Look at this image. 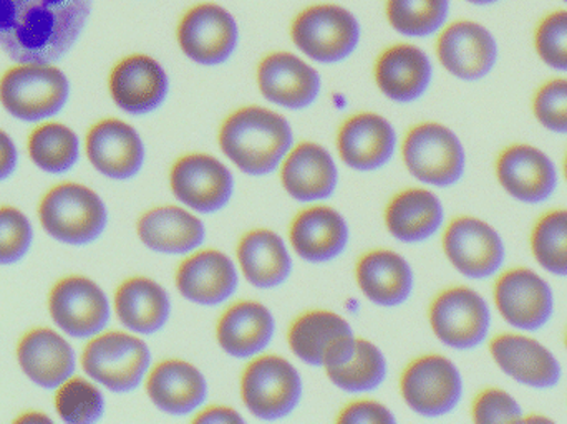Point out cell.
<instances>
[{"label": "cell", "instance_id": "28", "mask_svg": "<svg viewBox=\"0 0 567 424\" xmlns=\"http://www.w3.org/2000/svg\"><path fill=\"white\" fill-rule=\"evenodd\" d=\"M146 392L159 412L172 416L198 413L208 399L205 375L185 360H165L150 372Z\"/></svg>", "mask_w": 567, "mask_h": 424}, {"label": "cell", "instance_id": "1", "mask_svg": "<svg viewBox=\"0 0 567 424\" xmlns=\"http://www.w3.org/2000/svg\"><path fill=\"white\" fill-rule=\"evenodd\" d=\"M93 0H0V49L19 63H52L85 29Z\"/></svg>", "mask_w": 567, "mask_h": 424}, {"label": "cell", "instance_id": "5", "mask_svg": "<svg viewBox=\"0 0 567 424\" xmlns=\"http://www.w3.org/2000/svg\"><path fill=\"white\" fill-rule=\"evenodd\" d=\"M69 100V80L49 63H22L0 80L3 108L23 122L56 115Z\"/></svg>", "mask_w": 567, "mask_h": 424}, {"label": "cell", "instance_id": "4", "mask_svg": "<svg viewBox=\"0 0 567 424\" xmlns=\"http://www.w3.org/2000/svg\"><path fill=\"white\" fill-rule=\"evenodd\" d=\"M402 152L410 175L423 185L452 188L465 175V146L458 135L442 123L413 126L406 133Z\"/></svg>", "mask_w": 567, "mask_h": 424}, {"label": "cell", "instance_id": "49", "mask_svg": "<svg viewBox=\"0 0 567 424\" xmlns=\"http://www.w3.org/2000/svg\"><path fill=\"white\" fill-rule=\"evenodd\" d=\"M465 2L473 3V6H492V3H496L498 0H465Z\"/></svg>", "mask_w": 567, "mask_h": 424}, {"label": "cell", "instance_id": "26", "mask_svg": "<svg viewBox=\"0 0 567 424\" xmlns=\"http://www.w3.org/2000/svg\"><path fill=\"white\" fill-rule=\"evenodd\" d=\"M281 182L287 195L296 201H326L339 186V169L323 146L299 143L284 159Z\"/></svg>", "mask_w": 567, "mask_h": 424}, {"label": "cell", "instance_id": "22", "mask_svg": "<svg viewBox=\"0 0 567 424\" xmlns=\"http://www.w3.org/2000/svg\"><path fill=\"white\" fill-rule=\"evenodd\" d=\"M337 148L349 168L360 173L377 172L392 162L396 132L385 116L357 113L340 126Z\"/></svg>", "mask_w": 567, "mask_h": 424}, {"label": "cell", "instance_id": "11", "mask_svg": "<svg viewBox=\"0 0 567 424\" xmlns=\"http://www.w3.org/2000/svg\"><path fill=\"white\" fill-rule=\"evenodd\" d=\"M430 325L436 339L449 349H478L488 339L492 312L476 290L452 287L440 292L433 300Z\"/></svg>", "mask_w": 567, "mask_h": 424}, {"label": "cell", "instance_id": "23", "mask_svg": "<svg viewBox=\"0 0 567 424\" xmlns=\"http://www.w3.org/2000/svg\"><path fill=\"white\" fill-rule=\"evenodd\" d=\"M373 79L383 96L395 103H413L429 92L433 63L429 53L413 43H396L380 53Z\"/></svg>", "mask_w": 567, "mask_h": 424}, {"label": "cell", "instance_id": "38", "mask_svg": "<svg viewBox=\"0 0 567 424\" xmlns=\"http://www.w3.org/2000/svg\"><path fill=\"white\" fill-rule=\"evenodd\" d=\"M29 153L40 169L60 175L79 162L80 143L72 130L59 123H47L30 136Z\"/></svg>", "mask_w": 567, "mask_h": 424}, {"label": "cell", "instance_id": "15", "mask_svg": "<svg viewBox=\"0 0 567 424\" xmlns=\"http://www.w3.org/2000/svg\"><path fill=\"white\" fill-rule=\"evenodd\" d=\"M495 302L505 322L522 332H538L555 316L551 286L526 267L509 269L496 280Z\"/></svg>", "mask_w": 567, "mask_h": 424}, {"label": "cell", "instance_id": "40", "mask_svg": "<svg viewBox=\"0 0 567 424\" xmlns=\"http://www.w3.org/2000/svg\"><path fill=\"white\" fill-rule=\"evenodd\" d=\"M55 405L60 418L70 424L99 422L105 412L102 393L82 379L66 380L60 385Z\"/></svg>", "mask_w": 567, "mask_h": 424}, {"label": "cell", "instance_id": "35", "mask_svg": "<svg viewBox=\"0 0 567 424\" xmlns=\"http://www.w3.org/2000/svg\"><path fill=\"white\" fill-rule=\"evenodd\" d=\"M116 316L120 322L138 335L159 332L172 316L168 292L155 280L135 277L116 290Z\"/></svg>", "mask_w": 567, "mask_h": 424}, {"label": "cell", "instance_id": "34", "mask_svg": "<svg viewBox=\"0 0 567 424\" xmlns=\"http://www.w3.org/2000/svg\"><path fill=\"white\" fill-rule=\"evenodd\" d=\"M238 262L245 279L258 289H276L292 273V257L286 242L271 229H255L243 236Z\"/></svg>", "mask_w": 567, "mask_h": 424}, {"label": "cell", "instance_id": "7", "mask_svg": "<svg viewBox=\"0 0 567 424\" xmlns=\"http://www.w3.org/2000/svg\"><path fill=\"white\" fill-rule=\"evenodd\" d=\"M82 363L89 376L110 392L128 393L148 375L152 352L138 337L110 332L89 343Z\"/></svg>", "mask_w": 567, "mask_h": 424}, {"label": "cell", "instance_id": "29", "mask_svg": "<svg viewBox=\"0 0 567 424\" xmlns=\"http://www.w3.org/2000/svg\"><path fill=\"white\" fill-rule=\"evenodd\" d=\"M275 333L276 320L271 310L252 300L229 307L216 327V339L223 352L238 360L261 355L271 345Z\"/></svg>", "mask_w": 567, "mask_h": 424}, {"label": "cell", "instance_id": "43", "mask_svg": "<svg viewBox=\"0 0 567 424\" xmlns=\"http://www.w3.org/2000/svg\"><path fill=\"white\" fill-rule=\"evenodd\" d=\"M32 226L19 209L0 208V263L19 262L32 244Z\"/></svg>", "mask_w": 567, "mask_h": 424}, {"label": "cell", "instance_id": "9", "mask_svg": "<svg viewBox=\"0 0 567 424\" xmlns=\"http://www.w3.org/2000/svg\"><path fill=\"white\" fill-rule=\"evenodd\" d=\"M179 49L196 65L219 66L235 55L239 25L226 7L202 2L183 13L176 29Z\"/></svg>", "mask_w": 567, "mask_h": 424}, {"label": "cell", "instance_id": "46", "mask_svg": "<svg viewBox=\"0 0 567 424\" xmlns=\"http://www.w3.org/2000/svg\"><path fill=\"white\" fill-rule=\"evenodd\" d=\"M196 423H243V416L236 410L228 406H209V409L199 410L195 416Z\"/></svg>", "mask_w": 567, "mask_h": 424}, {"label": "cell", "instance_id": "36", "mask_svg": "<svg viewBox=\"0 0 567 424\" xmlns=\"http://www.w3.org/2000/svg\"><path fill=\"white\" fill-rule=\"evenodd\" d=\"M385 355L375 343L357 340L355 352L343 365L326 370L333 386L347 393H369L380 389L386 379Z\"/></svg>", "mask_w": 567, "mask_h": 424}, {"label": "cell", "instance_id": "41", "mask_svg": "<svg viewBox=\"0 0 567 424\" xmlns=\"http://www.w3.org/2000/svg\"><path fill=\"white\" fill-rule=\"evenodd\" d=\"M536 53L543 63L558 72H567V10L548 13L535 33Z\"/></svg>", "mask_w": 567, "mask_h": 424}, {"label": "cell", "instance_id": "44", "mask_svg": "<svg viewBox=\"0 0 567 424\" xmlns=\"http://www.w3.org/2000/svg\"><path fill=\"white\" fill-rule=\"evenodd\" d=\"M472 413L476 423H515L523 420L519 403L502 389L483 390L473 402Z\"/></svg>", "mask_w": 567, "mask_h": 424}, {"label": "cell", "instance_id": "13", "mask_svg": "<svg viewBox=\"0 0 567 424\" xmlns=\"http://www.w3.org/2000/svg\"><path fill=\"white\" fill-rule=\"evenodd\" d=\"M446 259L462 276L485 280L502 270L506 260L503 237L492 224L473 216H460L443 234Z\"/></svg>", "mask_w": 567, "mask_h": 424}, {"label": "cell", "instance_id": "24", "mask_svg": "<svg viewBox=\"0 0 567 424\" xmlns=\"http://www.w3.org/2000/svg\"><path fill=\"white\" fill-rule=\"evenodd\" d=\"M238 286V269L221 250L192 254L176 272L179 293L196 306H221L235 296Z\"/></svg>", "mask_w": 567, "mask_h": 424}, {"label": "cell", "instance_id": "47", "mask_svg": "<svg viewBox=\"0 0 567 424\" xmlns=\"http://www.w3.org/2000/svg\"><path fill=\"white\" fill-rule=\"evenodd\" d=\"M17 166V149L12 139L0 130V182L9 178Z\"/></svg>", "mask_w": 567, "mask_h": 424}, {"label": "cell", "instance_id": "48", "mask_svg": "<svg viewBox=\"0 0 567 424\" xmlns=\"http://www.w3.org/2000/svg\"><path fill=\"white\" fill-rule=\"evenodd\" d=\"M20 422H49V420L45 418V416L40 415H29L23 416V418H20Z\"/></svg>", "mask_w": 567, "mask_h": 424}, {"label": "cell", "instance_id": "10", "mask_svg": "<svg viewBox=\"0 0 567 424\" xmlns=\"http://www.w3.org/2000/svg\"><path fill=\"white\" fill-rule=\"evenodd\" d=\"M400 392L416 415L426 418L450 415L463 399L462 373L446 356H420L403 372Z\"/></svg>", "mask_w": 567, "mask_h": 424}, {"label": "cell", "instance_id": "50", "mask_svg": "<svg viewBox=\"0 0 567 424\" xmlns=\"http://www.w3.org/2000/svg\"><path fill=\"white\" fill-rule=\"evenodd\" d=\"M565 175H566V179H567V156H566V162H565Z\"/></svg>", "mask_w": 567, "mask_h": 424}, {"label": "cell", "instance_id": "52", "mask_svg": "<svg viewBox=\"0 0 567 424\" xmlns=\"http://www.w3.org/2000/svg\"><path fill=\"white\" fill-rule=\"evenodd\" d=\"M563 2H566V3H567V0H563Z\"/></svg>", "mask_w": 567, "mask_h": 424}, {"label": "cell", "instance_id": "25", "mask_svg": "<svg viewBox=\"0 0 567 424\" xmlns=\"http://www.w3.org/2000/svg\"><path fill=\"white\" fill-rule=\"evenodd\" d=\"M86 153L96 172L120 182L135 178L145 163L142 136L120 120L96 123L86 136Z\"/></svg>", "mask_w": 567, "mask_h": 424}, {"label": "cell", "instance_id": "51", "mask_svg": "<svg viewBox=\"0 0 567 424\" xmlns=\"http://www.w3.org/2000/svg\"><path fill=\"white\" fill-rule=\"evenodd\" d=\"M566 349H567V332H566Z\"/></svg>", "mask_w": 567, "mask_h": 424}, {"label": "cell", "instance_id": "14", "mask_svg": "<svg viewBox=\"0 0 567 424\" xmlns=\"http://www.w3.org/2000/svg\"><path fill=\"white\" fill-rule=\"evenodd\" d=\"M169 185L182 205L199 214L223 211L235 195V178L228 166L203 153L179 158L173 165Z\"/></svg>", "mask_w": 567, "mask_h": 424}, {"label": "cell", "instance_id": "31", "mask_svg": "<svg viewBox=\"0 0 567 424\" xmlns=\"http://www.w3.org/2000/svg\"><path fill=\"white\" fill-rule=\"evenodd\" d=\"M138 236L153 252L186 256L203 246L206 227L188 209L162 206L143 214L138 220Z\"/></svg>", "mask_w": 567, "mask_h": 424}, {"label": "cell", "instance_id": "30", "mask_svg": "<svg viewBox=\"0 0 567 424\" xmlns=\"http://www.w3.org/2000/svg\"><path fill=\"white\" fill-rule=\"evenodd\" d=\"M357 283L373 306H403L412 296L415 273L405 257L389 249L370 250L360 257Z\"/></svg>", "mask_w": 567, "mask_h": 424}, {"label": "cell", "instance_id": "8", "mask_svg": "<svg viewBox=\"0 0 567 424\" xmlns=\"http://www.w3.org/2000/svg\"><path fill=\"white\" fill-rule=\"evenodd\" d=\"M241 396L248 412L258 418H286L302 399V379L282 356L258 355L243 373Z\"/></svg>", "mask_w": 567, "mask_h": 424}, {"label": "cell", "instance_id": "39", "mask_svg": "<svg viewBox=\"0 0 567 424\" xmlns=\"http://www.w3.org/2000/svg\"><path fill=\"white\" fill-rule=\"evenodd\" d=\"M532 250L543 269L567 277V209L549 211L535 224Z\"/></svg>", "mask_w": 567, "mask_h": 424}, {"label": "cell", "instance_id": "32", "mask_svg": "<svg viewBox=\"0 0 567 424\" xmlns=\"http://www.w3.org/2000/svg\"><path fill=\"white\" fill-rule=\"evenodd\" d=\"M445 223V208L430 189L410 188L393 196L385 209L386 230L400 242L432 239Z\"/></svg>", "mask_w": 567, "mask_h": 424}, {"label": "cell", "instance_id": "6", "mask_svg": "<svg viewBox=\"0 0 567 424\" xmlns=\"http://www.w3.org/2000/svg\"><path fill=\"white\" fill-rule=\"evenodd\" d=\"M43 229L60 242L83 246L102 236L109 213L102 199L82 185H62L49 193L40 205Z\"/></svg>", "mask_w": 567, "mask_h": 424}, {"label": "cell", "instance_id": "16", "mask_svg": "<svg viewBox=\"0 0 567 424\" xmlns=\"http://www.w3.org/2000/svg\"><path fill=\"white\" fill-rule=\"evenodd\" d=\"M436 56L450 75L463 82H478L495 69L498 42L482 23L456 20L440 32Z\"/></svg>", "mask_w": 567, "mask_h": 424}, {"label": "cell", "instance_id": "21", "mask_svg": "<svg viewBox=\"0 0 567 424\" xmlns=\"http://www.w3.org/2000/svg\"><path fill=\"white\" fill-rule=\"evenodd\" d=\"M53 322L72 337L99 335L110 320L105 292L85 277L60 280L50 293Z\"/></svg>", "mask_w": 567, "mask_h": 424}, {"label": "cell", "instance_id": "20", "mask_svg": "<svg viewBox=\"0 0 567 424\" xmlns=\"http://www.w3.org/2000/svg\"><path fill=\"white\" fill-rule=\"evenodd\" d=\"M489 352L499 370L519 385L551 390L561 382V363L548 347L532 337L503 333L492 340Z\"/></svg>", "mask_w": 567, "mask_h": 424}, {"label": "cell", "instance_id": "19", "mask_svg": "<svg viewBox=\"0 0 567 424\" xmlns=\"http://www.w3.org/2000/svg\"><path fill=\"white\" fill-rule=\"evenodd\" d=\"M496 176L502 188L525 205H542L558 189V168L532 145L508 146L496 162Z\"/></svg>", "mask_w": 567, "mask_h": 424}, {"label": "cell", "instance_id": "33", "mask_svg": "<svg viewBox=\"0 0 567 424\" xmlns=\"http://www.w3.org/2000/svg\"><path fill=\"white\" fill-rule=\"evenodd\" d=\"M17 356L23 373L42 389H60L75 370L72 347L49 329L27 333Z\"/></svg>", "mask_w": 567, "mask_h": 424}, {"label": "cell", "instance_id": "37", "mask_svg": "<svg viewBox=\"0 0 567 424\" xmlns=\"http://www.w3.org/2000/svg\"><path fill=\"white\" fill-rule=\"evenodd\" d=\"M450 7V0H386L385 15L400 35L426 39L442 32Z\"/></svg>", "mask_w": 567, "mask_h": 424}, {"label": "cell", "instance_id": "42", "mask_svg": "<svg viewBox=\"0 0 567 424\" xmlns=\"http://www.w3.org/2000/svg\"><path fill=\"white\" fill-rule=\"evenodd\" d=\"M533 113L543 128L567 135V79H553L536 92Z\"/></svg>", "mask_w": 567, "mask_h": 424}, {"label": "cell", "instance_id": "17", "mask_svg": "<svg viewBox=\"0 0 567 424\" xmlns=\"http://www.w3.org/2000/svg\"><path fill=\"white\" fill-rule=\"evenodd\" d=\"M258 86L272 105L297 112L317 102L322 79L309 62L296 53L272 52L259 62Z\"/></svg>", "mask_w": 567, "mask_h": 424}, {"label": "cell", "instance_id": "12", "mask_svg": "<svg viewBox=\"0 0 567 424\" xmlns=\"http://www.w3.org/2000/svg\"><path fill=\"white\" fill-rule=\"evenodd\" d=\"M287 339L300 362L323 370L343 365L355 352L359 340L352 325L329 310H312L297 317Z\"/></svg>", "mask_w": 567, "mask_h": 424}, {"label": "cell", "instance_id": "2", "mask_svg": "<svg viewBox=\"0 0 567 424\" xmlns=\"http://www.w3.org/2000/svg\"><path fill=\"white\" fill-rule=\"evenodd\" d=\"M226 158L248 176H268L281 168L293 146L292 126L265 106L233 112L219 130Z\"/></svg>", "mask_w": 567, "mask_h": 424}, {"label": "cell", "instance_id": "18", "mask_svg": "<svg viewBox=\"0 0 567 424\" xmlns=\"http://www.w3.org/2000/svg\"><path fill=\"white\" fill-rule=\"evenodd\" d=\"M165 66L153 56L135 53L116 63L110 75V95L130 115H148L168 99Z\"/></svg>", "mask_w": 567, "mask_h": 424}, {"label": "cell", "instance_id": "45", "mask_svg": "<svg viewBox=\"0 0 567 424\" xmlns=\"http://www.w3.org/2000/svg\"><path fill=\"white\" fill-rule=\"evenodd\" d=\"M339 423H373L389 424L395 422L393 413L385 405L370 400L350 403L340 412Z\"/></svg>", "mask_w": 567, "mask_h": 424}, {"label": "cell", "instance_id": "27", "mask_svg": "<svg viewBox=\"0 0 567 424\" xmlns=\"http://www.w3.org/2000/svg\"><path fill=\"white\" fill-rule=\"evenodd\" d=\"M289 239L293 252L306 262H332L349 246V224L337 209L312 206L297 214L290 224Z\"/></svg>", "mask_w": 567, "mask_h": 424}, {"label": "cell", "instance_id": "3", "mask_svg": "<svg viewBox=\"0 0 567 424\" xmlns=\"http://www.w3.org/2000/svg\"><path fill=\"white\" fill-rule=\"evenodd\" d=\"M290 39L300 53L322 65H336L353 55L362 39L355 13L337 3H313L293 17Z\"/></svg>", "mask_w": 567, "mask_h": 424}]
</instances>
